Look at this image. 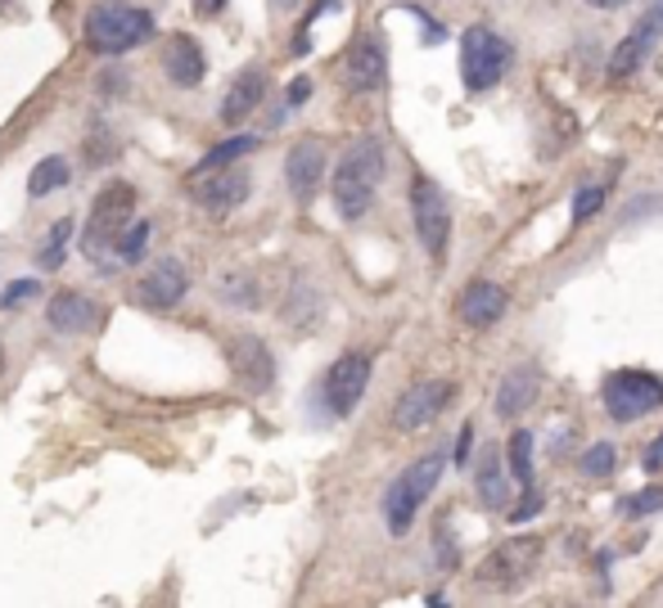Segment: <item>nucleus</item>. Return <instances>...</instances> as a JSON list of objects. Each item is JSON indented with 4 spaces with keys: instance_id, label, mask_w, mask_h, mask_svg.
I'll return each mask as SVG.
<instances>
[{
    "instance_id": "nucleus-1",
    "label": "nucleus",
    "mask_w": 663,
    "mask_h": 608,
    "mask_svg": "<svg viewBox=\"0 0 663 608\" xmlns=\"http://www.w3.org/2000/svg\"><path fill=\"white\" fill-rule=\"evenodd\" d=\"M154 32H159V23L144 5H131V0H100L82 23V42H86V50H95L104 59H118L127 50H140L144 42H154Z\"/></svg>"
},
{
    "instance_id": "nucleus-2",
    "label": "nucleus",
    "mask_w": 663,
    "mask_h": 608,
    "mask_svg": "<svg viewBox=\"0 0 663 608\" xmlns=\"http://www.w3.org/2000/svg\"><path fill=\"white\" fill-rule=\"evenodd\" d=\"M384 180V144L375 136L357 140L348 154L335 167V180H329V199H335L344 221H361L375 203V189Z\"/></svg>"
},
{
    "instance_id": "nucleus-3",
    "label": "nucleus",
    "mask_w": 663,
    "mask_h": 608,
    "mask_svg": "<svg viewBox=\"0 0 663 608\" xmlns=\"http://www.w3.org/2000/svg\"><path fill=\"white\" fill-rule=\"evenodd\" d=\"M136 203H140V189L131 180H108L100 185V195L91 199V225L82 235V253L91 261H100V253H108L118 244V235L131 225L136 217Z\"/></svg>"
},
{
    "instance_id": "nucleus-4",
    "label": "nucleus",
    "mask_w": 663,
    "mask_h": 608,
    "mask_svg": "<svg viewBox=\"0 0 663 608\" xmlns=\"http://www.w3.org/2000/svg\"><path fill=\"white\" fill-rule=\"evenodd\" d=\"M442 469H447V460H442V455L433 451V455H424V460H416L407 473H402V478L384 491V523H388L393 537H407V531H411L420 505L433 496Z\"/></svg>"
},
{
    "instance_id": "nucleus-5",
    "label": "nucleus",
    "mask_w": 663,
    "mask_h": 608,
    "mask_svg": "<svg viewBox=\"0 0 663 608\" xmlns=\"http://www.w3.org/2000/svg\"><path fill=\"white\" fill-rule=\"evenodd\" d=\"M537 563H542V541L537 537H510V541L492 546L488 559L478 563L474 586L488 591V595H510L537 573Z\"/></svg>"
},
{
    "instance_id": "nucleus-6",
    "label": "nucleus",
    "mask_w": 663,
    "mask_h": 608,
    "mask_svg": "<svg viewBox=\"0 0 663 608\" xmlns=\"http://www.w3.org/2000/svg\"><path fill=\"white\" fill-rule=\"evenodd\" d=\"M601 401H605V414L614 424H637L650 410L663 406V378L650 370H618L605 378Z\"/></svg>"
},
{
    "instance_id": "nucleus-7",
    "label": "nucleus",
    "mask_w": 663,
    "mask_h": 608,
    "mask_svg": "<svg viewBox=\"0 0 663 608\" xmlns=\"http://www.w3.org/2000/svg\"><path fill=\"white\" fill-rule=\"evenodd\" d=\"M514 63V50L492 27H469L461 42V78L465 91H492Z\"/></svg>"
},
{
    "instance_id": "nucleus-8",
    "label": "nucleus",
    "mask_w": 663,
    "mask_h": 608,
    "mask_svg": "<svg viewBox=\"0 0 663 608\" xmlns=\"http://www.w3.org/2000/svg\"><path fill=\"white\" fill-rule=\"evenodd\" d=\"M365 388H371V356L365 352H344L335 365L325 370V384H321V401L335 420H348V414L361 406Z\"/></svg>"
},
{
    "instance_id": "nucleus-9",
    "label": "nucleus",
    "mask_w": 663,
    "mask_h": 608,
    "mask_svg": "<svg viewBox=\"0 0 663 608\" xmlns=\"http://www.w3.org/2000/svg\"><path fill=\"white\" fill-rule=\"evenodd\" d=\"M186 293H190V271H186V261L167 253V257H159L150 271L136 280L131 302H136V307H144V312H176L181 302H186Z\"/></svg>"
},
{
    "instance_id": "nucleus-10",
    "label": "nucleus",
    "mask_w": 663,
    "mask_h": 608,
    "mask_svg": "<svg viewBox=\"0 0 663 608\" xmlns=\"http://www.w3.org/2000/svg\"><path fill=\"white\" fill-rule=\"evenodd\" d=\"M411 217H416V235H420L424 253L433 261H442L452 244V217H447V203H442V189L429 176H416V185H411Z\"/></svg>"
},
{
    "instance_id": "nucleus-11",
    "label": "nucleus",
    "mask_w": 663,
    "mask_h": 608,
    "mask_svg": "<svg viewBox=\"0 0 663 608\" xmlns=\"http://www.w3.org/2000/svg\"><path fill=\"white\" fill-rule=\"evenodd\" d=\"M452 397H456L452 378H424V384H416V388H407V393L397 397V406H393V429L420 433L424 424H433L438 414L452 406Z\"/></svg>"
},
{
    "instance_id": "nucleus-12",
    "label": "nucleus",
    "mask_w": 663,
    "mask_h": 608,
    "mask_svg": "<svg viewBox=\"0 0 663 608\" xmlns=\"http://www.w3.org/2000/svg\"><path fill=\"white\" fill-rule=\"evenodd\" d=\"M248 195H253V176H248L244 167H217V172L190 176V199H195L208 217H226V212H235Z\"/></svg>"
},
{
    "instance_id": "nucleus-13",
    "label": "nucleus",
    "mask_w": 663,
    "mask_h": 608,
    "mask_svg": "<svg viewBox=\"0 0 663 608\" xmlns=\"http://www.w3.org/2000/svg\"><path fill=\"white\" fill-rule=\"evenodd\" d=\"M46 320H50L55 334L82 338V334H100V325L108 320V312L100 307L95 297H86L82 289H59V293L46 302Z\"/></svg>"
},
{
    "instance_id": "nucleus-14",
    "label": "nucleus",
    "mask_w": 663,
    "mask_h": 608,
    "mask_svg": "<svg viewBox=\"0 0 663 608\" xmlns=\"http://www.w3.org/2000/svg\"><path fill=\"white\" fill-rule=\"evenodd\" d=\"M388 78V55H384V42L371 32V36H357L348 59H344V86L365 95V91H380Z\"/></svg>"
},
{
    "instance_id": "nucleus-15",
    "label": "nucleus",
    "mask_w": 663,
    "mask_h": 608,
    "mask_svg": "<svg viewBox=\"0 0 663 608\" xmlns=\"http://www.w3.org/2000/svg\"><path fill=\"white\" fill-rule=\"evenodd\" d=\"M231 370L248 393H267L276 384V356L263 338H253V334L231 338Z\"/></svg>"
},
{
    "instance_id": "nucleus-16",
    "label": "nucleus",
    "mask_w": 663,
    "mask_h": 608,
    "mask_svg": "<svg viewBox=\"0 0 663 608\" xmlns=\"http://www.w3.org/2000/svg\"><path fill=\"white\" fill-rule=\"evenodd\" d=\"M284 180H289V195L299 203H312L316 189L325 185V149L321 140H299L284 159Z\"/></svg>"
},
{
    "instance_id": "nucleus-17",
    "label": "nucleus",
    "mask_w": 663,
    "mask_h": 608,
    "mask_svg": "<svg viewBox=\"0 0 663 608\" xmlns=\"http://www.w3.org/2000/svg\"><path fill=\"white\" fill-rule=\"evenodd\" d=\"M163 72H167V82L181 86V91H195L203 78H208V55L203 46L195 42L190 32H176L167 50H163Z\"/></svg>"
},
{
    "instance_id": "nucleus-18",
    "label": "nucleus",
    "mask_w": 663,
    "mask_h": 608,
    "mask_svg": "<svg viewBox=\"0 0 663 608\" xmlns=\"http://www.w3.org/2000/svg\"><path fill=\"white\" fill-rule=\"evenodd\" d=\"M456 312H461V320L469 329H488V325H497L505 316V289L492 284V280H474V284H465Z\"/></svg>"
},
{
    "instance_id": "nucleus-19",
    "label": "nucleus",
    "mask_w": 663,
    "mask_h": 608,
    "mask_svg": "<svg viewBox=\"0 0 663 608\" xmlns=\"http://www.w3.org/2000/svg\"><path fill=\"white\" fill-rule=\"evenodd\" d=\"M542 393V370L537 365H514L501 388H497V414L501 420H514V414H524Z\"/></svg>"
},
{
    "instance_id": "nucleus-20",
    "label": "nucleus",
    "mask_w": 663,
    "mask_h": 608,
    "mask_svg": "<svg viewBox=\"0 0 663 608\" xmlns=\"http://www.w3.org/2000/svg\"><path fill=\"white\" fill-rule=\"evenodd\" d=\"M263 100H267V72H263V68H244L240 78L231 82L226 100H221V122H226V127H240Z\"/></svg>"
},
{
    "instance_id": "nucleus-21",
    "label": "nucleus",
    "mask_w": 663,
    "mask_h": 608,
    "mask_svg": "<svg viewBox=\"0 0 663 608\" xmlns=\"http://www.w3.org/2000/svg\"><path fill=\"white\" fill-rule=\"evenodd\" d=\"M474 491H478V505H484V510L505 514V505H510V473L501 469V455H497V446H488L484 455H478V469H474Z\"/></svg>"
},
{
    "instance_id": "nucleus-22",
    "label": "nucleus",
    "mask_w": 663,
    "mask_h": 608,
    "mask_svg": "<svg viewBox=\"0 0 663 608\" xmlns=\"http://www.w3.org/2000/svg\"><path fill=\"white\" fill-rule=\"evenodd\" d=\"M68 176H72L68 159H63V154H46L42 163L27 172V199H50V195H59V189L68 185Z\"/></svg>"
},
{
    "instance_id": "nucleus-23",
    "label": "nucleus",
    "mask_w": 663,
    "mask_h": 608,
    "mask_svg": "<svg viewBox=\"0 0 663 608\" xmlns=\"http://www.w3.org/2000/svg\"><path fill=\"white\" fill-rule=\"evenodd\" d=\"M72 235H78V221H72V217L50 221V231H46L42 248H36V266H42V271H59V266L68 261V244H72Z\"/></svg>"
},
{
    "instance_id": "nucleus-24",
    "label": "nucleus",
    "mask_w": 663,
    "mask_h": 608,
    "mask_svg": "<svg viewBox=\"0 0 663 608\" xmlns=\"http://www.w3.org/2000/svg\"><path fill=\"white\" fill-rule=\"evenodd\" d=\"M217 297L226 302V307H240V312H257L263 307V297H257V280L248 271H226L217 280Z\"/></svg>"
},
{
    "instance_id": "nucleus-25",
    "label": "nucleus",
    "mask_w": 663,
    "mask_h": 608,
    "mask_svg": "<svg viewBox=\"0 0 663 608\" xmlns=\"http://www.w3.org/2000/svg\"><path fill=\"white\" fill-rule=\"evenodd\" d=\"M253 149H257V136H231V140H221L217 149H208V154L195 163L190 176H203V172H217V167H231V163H240L244 154H253Z\"/></svg>"
},
{
    "instance_id": "nucleus-26",
    "label": "nucleus",
    "mask_w": 663,
    "mask_h": 608,
    "mask_svg": "<svg viewBox=\"0 0 663 608\" xmlns=\"http://www.w3.org/2000/svg\"><path fill=\"white\" fill-rule=\"evenodd\" d=\"M150 235H154V225L136 217V221L127 225V231L118 235V244H114L118 261H123V266H140V261H144V248H150Z\"/></svg>"
},
{
    "instance_id": "nucleus-27",
    "label": "nucleus",
    "mask_w": 663,
    "mask_h": 608,
    "mask_svg": "<svg viewBox=\"0 0 663 608\" xmlns=\"http://www.w3.org/2000/svg\"><path fill=\"white\" fill-rule=\"evenodd\" d=\"M505 455H510V478L520 482V487H533V433L514 429Z\"/></svg>"
},
{
    "instance_id": "nucleus-28",
    "label": "nucleus",
    "mask_w": 663,
    "mask_h": 608,
    "mask_svg": "<svg viewBox=\"0 0 663 608\" xmlns=\"http://www.w3.org/2000/svg\"><path fill=\"white\" fill-rule=\"evenodd\" d=\"M645 23L628 36V42H623L618 50H614V59H609V78H632V72H637V63H641V55H645Z\"/></svg>"
},
{
    "instance_id": "nucleus-29",
    "label": "nucleus",
    "mask_w": 663,
    "mask_h": 608,
    "mask_svg": "<svg viewBox=\"0 0 663 608\" xmlns=\"http://www.w3.org/2000/svg\"><path fill=\"white\" fill-rule=\"evenodd\" d=\"M36 293H42V280H14L5 293H0V312H19L23 302H32Z\"/></svg>"
},
{
    "instance_id": "nucleus-30",
    "label": "nucleus",
    "mask_w": 663,
    "mask_h": 608,
    "mask_svg": "<svg viewBox=\"0 0 663 608\" xmlns=\"http://www.w3.org/2000/svg\"><path fill=\"white\" fill-rule=\"evenodd\" d=\"M582 473H592V478L614 473V446H609V442H601V446L586 451V455H582Z\"/></svg>"
},
{
    "instance_id": "nucleus-31",
    "label": "nucleus",
    "mask_w": 663,
    "mask_h": 608,
    "mask_svg": "<svg viewBox=\"0 0 663 608\" xmlns=\"http://www.w3.org/2000/svg\"><path fill=\"white\" fill-rule=\"evenodd\" d=\"M605 203V185H592V189H578V199H573V221L582 225L586 217H592L596 208Z\"/></svg>"
},
{
    "instance_id": "nucleus-32",
    "label": "nucleus",
    "mask_w": 663,
    "mask_h": 608,
    "mask_svg": "<svg viewBox=\"0 0 663 608\" xmlns=\"http://www.w3.org/2000/svg\"><path fill=\"white\" fill-rule=\"evenodd\" d=\"M114 159H118V149L108 144V131H100V140H95V136L86 140V163H91V167H100V163H114Z\"/></svg>"
},
{
    "instance_id": "nucleus-33",
    "label": "nucleus",
    "mask_w": 663,
    "mask_h": 608,
    "mask_svg": "<svg viewBox=\"0 0 663 608\" xmlns=\"http://www.w3.org/2000/svg\"><path fill=\"white\" fill-rule=\"evenodd\" d=\"M659 505H663V491H659V487L641 491V496H632V501H623V510H628V514H650V510H659Z\"/></svg>"
},
{
    "instance_id": "nucleus-34",
    "label": "nucleus",
    "mask_w": 663,
    "mask_h": 608,
    "mask_svg": "<svg viewBox=\"0 0 663 608\" xmlns=\"http://www.w3.org/2000/svg\"><path fill=\"white\" fill-rule=\"evenodd\" d=\"M190 5H195V14H199V19H221V14H226L231 0H190Z\"/></svg>"
},
{
    "instance_id": "nucleus-35",
    "label": "nucleus",
    "mask_w": 663,
    "mask_h": 608,
    "mask_svg": "<svg viewBox=\"0 0 663 608\" xmlns=\"http://www.w3.org/2000/svg\"><path fill=\"white\" fill-rule=\"evenodd\" d=\"M307 95H312V82H307V78H299V82H289L284 104H289V108H299V104H307Z\"/></svg>"
},
{
    "instance_id": "nucleus-36",
    "label": "nucleus",
    "mask_w": 663,
    "mask_h": 608,
    "mask_svg": "<svg viewBox=\"0 0 663 608\" xmlns=\"http://www.w3.org/2000/svg\"><path fill=\"white\" fill-rule=\"evenodd\" d=\"M659 465H663V437H659V442H654V446L645 451V473H654Z\"/></svg>"
},
{
    "instance_id": "nucleus-37",
    "label": "nucleus",
    "mask_w": 663,
    "mask_h": 608,
    "mask_svg": "<svg viewBox=\"0 0 663 608\" xmlns=\"http://www.w3.org/2000/svg\"><path fill=\"white\" fill-rule=\"evenodd\" d=\"M469 437H474V429L465 424V429H461V442H456V460H465V455H469Z\"/></svg>"
},
{
    "instance_id": "nucleus-38",
    "label": "nucleus",
    "mask_w": 663,
    "mask_h": 608,
    "mask_svg": "<svg viewBox=\"0 0 663 608\" xmlns=\"http://www.w3.org/2000/svg\"><path fill=\"white\" fill-rule=\"evenodd\" d=\"M586 5H596V10H618L623 0H586Z\"/></svg>"
},
{
    "instance_id": "nucleus-39",
    "label": "nucleus",
    "mask_w": 663,
    "mask_h": 608,
    "mask_svg": "<svg viewBox=\"0 0 663 608\" xmlns=\"http://www.w3.org/2000/svg\"><path fill=\"white\" fill-rule=\"evenodd\" d=\"M0 370H5V348H0Z\"/></svg>"
}]
</instances>
